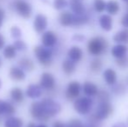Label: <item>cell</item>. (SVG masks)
Instances as JSON below:
<instances>
[{
	"instance_id": "cell-1",
	"label": "cell",
	"mask_w": 128,
	"mask_h": 127,
	"mask_svg": "<svg viewBox=\"0 0 128 127\" xmlns=\"http://www.w3.org/2000/svg\"><path fill=\"white\" fill-rule=\"evenodd\" d=\"M106 48H107V42L106 39L100 37H93L89 41L87 45L88 51L94 56H98L102 54L106 50Z\"/></svg>"
},
{
	"instance_id": "cell-2",
	"label": "cell",
	"mask_w": 128,
	"mask_h": 127,
	"mask_svg": "<svg viewBox=\"0 0 128 127\" xmlns=\"http://www.w3.org/2000/svg\"><path fill=\"white\" fill-rule=\"evenodd\" d=\"M92 105L93 101L89 97H82V98H77L73 104L75 111L81 115H86L89 113L92 109Z\"/></svg>"
},
{
	"instance_id": "cell-3",
	"label": "cell",
	"mask_w": 128,
	"mask_h": 127,
	"mask_svg": "<svg viewBox=\"0 0 128 127\" xmlns=\"http://www.w3.org/2000/svg\"><path fill=\"white\" fill-rule=\"evenodd\" d=\"M113 112V107L109 102H100L93 114V118L96 121L104 120L107 119Z\"/></svg>"
},
{
	"instance_id": "cell-4",
	"label": "cell",
	"mask_w": 128,
	"mask_h": 127,
	"mask_svg": "<svg viewBox=\"0 0 128 127\" xmlns=\"http://www.w3.org/2000/svg\"><path fill=\"white\" fill-rule=\"evenodd\" d=\"M40 104L44 114L47 118L55 116L56 114H58L60 112V105L52 99H44L42 102H40Z\"/></svg>"
},
{
	"instance_id": "cell-5",
	"label": "cell",
	"mask_w": 128,
	"mask_h": 127,
	"mask_svg": "<svg viewBox=\"0 0 128 127\" xmlns=\"http://www.w3.org/2000/svg\"><path fill=\"white\" fill-rule=\"evenodd\" d=\"M34 52L38 59L39 63L44 66H48L52 64V51L43 46H37Z\"/></svg>"
},
{
	"instance_id": "cell-6",
	"label": "cell",
	"mask_w": 128,
	"mask_h": 127,
	"mask_svg": "<svg viewBox=\"0 0 128 127\" xmlns=\"http://www.w3.org/2000/svg\"><path fill=\"white\" fill-rule=\"evenodd\" d=\"M16 9L19 15L24 18H29L32 15V6L24 0H18L16 2Z\"/></svg>"
},
{
	"instance_id": "cell-7",
	"label": "cell",
	"mask_w": 128,
	"mask_h": 127,
	"mask_svg": "<svg viewBox=\"0 0 128 127\" xmlns=\"http://www.w3.org/2000/svg\"><path fill=\"white\" fill-rule=\"evenodd\" d=\"M81 91V85L78 81H72L69 83L66 90V98L70 100L76 98L79 96Z\"/></svg>"
},
{
	"instance_id": "cell-8",
	"label": "cell",
	"mask_w": 128,
	"mask_h": 127,
	"mask_svg": "<svg viewBox=\"0 0 128 127\" xmlns=\"http://www.w3.org/2000/svg\"><path fill=\"white\" fill-rule=\"evenodd\" d=\"M55 86V78L53 75L49 72H44L41 75L40 78V87L41 88L51 90Z\"/></svg>"
},
{
	"instance_id": "cell-9",
	"label": "cell",
	"mask_w": 128,
	"mask_h": 127,
	"mask_svg": "<svg viewBox=\"0 0 128 127\" xmlns=\"http://www.w3.org/2000/svg\"><path fill=\"white\" fill-rule=\"evenodd\" d=\"M30 114H32V116L33 118L39 119V120L46 121L49 119V118H47L44 114L40 102H34V103H32V108H30Z\"/></svg>"
},
{
	"instance_id": "cell-10",
	"label": "cell",
	"mask_w": 128,
	"mask_h": 127,
	"mask_svg": "<svg viewBox=\"0 0 128 127\" xmlns=\"http://www.w3.org/2000/svg\"><path fill=\"white\" fill-rule=\"evenodd\" d=\"M57 36L51 31H46L42 36V44L44 47H52L57 43Z\"/></svg>"
},
{
	"instance_id": "cell-11",
	"label": "cell",
	"mask_w": 128,
	"mask_h": 127,
	"mask_svg": "<svg viewBox=\"0 0 128 127\" xmlns=\"http://www.w3.org/2000/svg\"><path fill=\"white\" fill-rule=\"evenodd\" d=\"M112 55L115 58H120L124 56H126L128 52V47L126 44H118L114 45L112 48Z\"/></svg>"
},
{
	"instance_id": "cell-12",
	"label": "cell",
	"mask_w": 128,
	"mask_h": 127,
	"mask_svg": "<svg viewBox=\"0 0 128 127\" xmlns=\"http://www.w3.org/2000/svg\"><path fill=\"white\" fill-rule=\"evenodd\" d=\"M47 26V18L44 15H38L34 20V29L37 32L40 33L46 30Z\"/></svg>"
},
{
	"instance_id": "cell-13",
	"label": "cell",
	"mask_w": 128,
	"mask_h": 127,
	"mask_svg": "<svg viewBox=\"0 0 128 127\" xmlns=\"http://www.w3.org/2000/svg\"><path fill=\"white\" fill-rule=\"evenodd\" d=\"M103 77L106 83L109 85H113L117 82V73L113 69L108 68L103 73Z\"/></svg>"
},
{
	"instance_id": "cell-14",
	"label": "cell",
	"mask_w": 128,
	"mask_h": 127,
	"mask_svg": "<svg viewBox=\"0 0 128 127\" xmlns=\"http://www.w3.org/2000/svg\"><path fill=\"white\" fill-rule=\"evenodd\" d=\"M98 22H100V25L104 31H109L112 28V18L110 15H102L98 18Z\"/></svg>"
},
{
	"instance_id": "cell-15",
	"label": "cell",
	"mask_w": 128,
	"mask_h": 127,
	"mask_svg": "<svg viewBox=\"0 0 128 127\" xmlns=\"http://www.w3.org/2000/svg\"><path fill=\"white\" fill-rule=\"evenodd\" d=\"M83 91H84V93L87 97L96 96L98 92L97 85L91 81L84 82V84L83 85Z\"/></svg>"
},
{
	"instance_id": "cell-16",
	"label": "cell",
	"mask_w": 128,
	"mask_h": 127,
	"mask_svg": "<svg viewBox=\"0 0 128 127\" xmlns=\"http://www.w3.org/2000/svg\"><path fill=\"white\" fill-rule=\"evenodd\" d=\"M68 57L73 62H78L83 57V51L78 46H72L68 51Z\"/></svg>"
},
{
	"instance_id": "cell-17",
	"label": "cell",
	"mask_w": 128,
	"mask_h": 127,
	"mask_svg": "<svg viewBox=\"0 0 128 127\" xmlns=\"http://www.w3.org/2000/svg\"><path fill=\"white\" fill-rule=\"evenodd\" d=\"M113 41L118 44H128V29L121 30L113 36Z\"/></svg>"
},
{
	"instance_id": "cell-18",
	"label": "cell",
	"mask_w": 128,
	"mask_h": 127,
	"mask_svg": "<svg viewBox=\"0 0 128 127\" xmlns=\"http://www.w3.org/2000/svg\"><path fill=\"white\" fill-rule=\"evenodd\" d=\"M10 77L16 81H21L26 78L24 71L19 67H12L10 70Z\"/></svg>"
},
{
	"instance_id": "cell-19",
	"label": "cell",
	"mask_w": 128,
	"mask_h": 127,
	"mask_svg": "<svg viewBox=\"0 0 128 127\" xmlns=\"http://www.w3.org/2000/svg\"><path fill=\"white\" fill-rule=\"evenodd\" d=\"M59 23L63 26H70L73 23V15L69 11H64L59 16Z\"/></svg>"
},
{
	"instance_id": "cell-20",
	"label": "cell",
	"mask_w": 128,
	"mask_h": 127,
	"mask_svg": "<svg viewBox=\"0 0 128 127\" xmlns=\"http://www.w3.org/2000/svg\"><path fill=\"white\" fill-rule=\"evenodd\" d=\"M15 112H16L15 107L12 104L0 100V115L1 114L12 115Z\"/></svg>"
},
{
	"instance_id": "cell-21",
	"label": "cell",
	"mask_w": 128,
	"mask_h": 127,
	"mask_svg": "<svg viewBox=\"0 0 128 127\" xmlns=\"http://www.w3.org/2000/svg\"><path fill=\"white\" fill-rule=\"evenodd\" d=\"M41 93H42V90L41 87L36 85H30V86L27 88L26 94L29 98H37L40 97Z\"/></svg>"
},
{
	"instance_id": "cell-22",
	"label": "cell",
	"mask_w": 128,
	"mask_h": 127,
	"mask_svg": "<svg viewBox=\"0 0 128 127\" xmlns=\"http://www.w3.org/2000/svg\"><path fill=\"white\" fill-rule=\"evenodd\" d=\"M71 9L76 15L84 13V7L80 0H71Z\"/></svg>"
},
{
	"instance_id": "cell-23",
	"label": "cell",
	"mask_w": 128,
	"mask_h": 127,
	"mask_svg": "<svg viewBox=\"0 0 128 127\" xmlns=\"http://www.w3.org/2000/svg\"><path fill=\"white\" fill-rule=\"evenodd\" d=\"M106 10L109 13V15H115L120 10V4L117 1L114 0H110L109 2L106 3Z\"/></svg>"
},
{
	"instance_id": "cell-24",
	"label": "cell",
	"mask_w": 128,
	"mask_h": 127,
	"mask_svg": "<svg viewBox=\"0 0 128 127\" xmlns=\"http://www.w3.org/2000/svg\"><path fill=\"white\" fill-rule=\"evenodd\" d=\"M62 68L63 71H64V73L67 75H70L72 73L74 72L76 66H75V62H73L71 59H66L63 62L62 64Z\"/></svg>"
},
{
	"instance_id": "cell-25",
	"label": "cell",
	"mask_w": 128,
	"mask_h": 127,
	"mask_svg": "<svg viewBox=\"0 0 128 127\" xmlns=\"http://www.w3.org/2000/svg\"><path fill=\"white\" fill-rule=\"evenodd\" d=\"M10 97L13 101L17 103H21L24 100V92L20 88L15 87L10 91Z\"/></svg>"
},
{
	"instance_id": "cell-26",
	"label": "cell",
	"mask_w": 128,
	"mask_h": 127,
	"mask_svg": "<svg viewBox=\"0 0 128 127\" xmlns=\"http://www.w3.org/2000/svg\"><path fill=\"white\" fill-rule=\"evenodd\" d=\"M4 127H23V121L18 118H9L5 121Z\"/></svg>"
},
{
	"instance_id": "cell-27",
	"label": "cell",
	"mask_w": 128,
	"mask_h": 127,
	"mask_svg": "<svg viewBox=\"0 0 128 127\" xmlns=\"http://www.w3.org/2000/svg\"><path fill=\"white\" fill-rule=\"evenodd\" d=\"M18 64L23 68V69L26 70V71H32L34 68V64L33 62L29 58H23V59L19 60Z\"/></svg>"
},
{
	"instance_id": "cell-28",
	"label": "cell",
	"mask_w": 128,
	"mask_h": 127,
	"mask_svg": "<svg viewBox=\"0 0 128 127\" xmlns=\"http://www.w3.org/2000/svg\"><path fill=\"white\" fill-rule=\"evenodd\" d=\"M102 61L100 58H94L90 64V68L93 72H100L102 69Z\"/></svg>"
},
{
	"instance_id": "cell-29",
	"label": "cell",
	"mask_w": 128,
	"mask_h": 127,
	"mask_svg": "<svg viewBox=\"0 0 128 127\" xmlns=\"http://www.w3.org/2000/svg\"><path fill=\"white\" fill-rule=\"evenodd\" d=\"M4 56L7 59H12L16 56V49L13 45H8L4 51Z\"/></svg>"
},
{
	"instance_id": "cell-30",
	"label": "cell",
	"mask_w": 128,
	"mask_h": 127,
	"mask_svg": "<svg viewBox=\"0 0 128 127\" xmlns=\"http://www.w3.org/2000/svg\"><path fill=\"white\" fill-rule=\"evenodd\" d=\"M106 3L104 0H94L93 1V6L97 12H102L106 10Z\"/></svg>"
},
{
	"instance_id": "cell-31",
	"label": "cell",
	"mask_w": 128,
	"mask_h": 127,
	"mask_svg": "<svg viewBox=\"0 0 128 127\" xmlns=\"http://www.w3.org/2000/svg\"><path fill=\"white\" fill-rule=\"evenodd\" d=\"M87 17L84 15V14H81V15H77V16H73V23L72 24L75 25H80L83 24L84 23L87 22Z\"/></svg>"
},
{
	"instance_id": "cell-32",
	"label": "cell",
	"mask_w": 128,
	"mask_h": 127,
	"mask_svg": "<svg viewBox=\"0 0 128 127\" xmlns=\"http://www.w3.org/2000/svg\"><path fill=\"white\" fill-rule=\"evenodd\" d=\"M117 64H118V67L120 68H128V57L126 56H124L122 58H117L116 60Z\"/></svg>"
},
{
	"instance_id": "cell-33",
	"label": "cell",
	"mask_w": 128,
	"mask_h": 127,
	"mask_svg": "<svg viewBox=\"0 0 128 127\" xmlns=\"http://www.w3.org/2000/svg\"><path fill=\"white\" fill-rule=\"evenodd\" d=\"M97 96H98V99L100 100V102H109L108 100L110 99V96L109 93L106 92V91H102V92L97 93Z\"/></svg>"
},
{
	"instance_id": "cell-34",
	"label": "cell",
	"mask_w": 128,
	"mask_h": 127,
	"mask_svg": "<svg viewBox=\"0 0 128 127\" xmlns=\"http://www.w3.org/2000/svg\"><path fill=\"white\" fill-rule=\"evenodd\" d=\"M67 6L66 0H54V7L57 10H62Z\"/></svg>"
},
{
	"instance_id": "cell-35",
	"label": "cell",
	"mask_w": 128,
	"mask_h": 127,
	"mask_svg": "<svg viewBox=\"0 0 128 127\" xmlns=\"http://www.w3.org/2000/svg\"><path fill=\"white\" fill-rule=\"evenodd\" d=\"M67 127H84V125L78 119H72L68 123Z\"/></svg>"
},
{
	"instance_id": "cell-36",
	"label": "cell",
	"mask_w": 128,
	"mask_h": 127,
	"mask_svg": "<svg viewBox=\"0 0 128 127\" xmlns=\"http://www.w3.org/2000/svg\"><path fill=\"white\" fill-rule=\"evenodd\" d=\"M14 47L16 50H18V51H24L26 49V44L23 41H16L14 44Z\"/></svg>"
},
{
	"instance_id": "cell-37",
	"label": "cell",
	"mask_w": 128,
	"mask_h": 127,
	"mask_svg": "<svg viewBox=\"0 0 128 127\" xmlns=\"http://www.w3.org/2000/svg\"><path fill=\"white\" fill-rule=\"evenodd\" d=\"M12 35L14 37H19L21 36V31L18 27H12Z\"/></svg>"
},
{
	"instance_id": "cell-38",
	"label": "cell",
	"mask_w": 128,
	"mask_h": 127,
	"mask_svg": "<svg viewBox=\"0 0 128 127\" xmlns=\"http://www.w3.org/2000/svg\"><path fill=\"white\" fill-rule=\"evenodd\" d=\"M121 24L123 26H125L126 28H128V13L126 14L121 19Z\"/></svg>"
},
{
	"instance_id": "cell-39",
	"label": "cell",
	"mask_w": 128,
	"mask_h": 127,
	"mask_svg": "<svg viewBox=\"0 0 128 127\" xmlns=\"http://www.w3.org/2000/svg\"><path fill=\"white\" fill-rule=\"evenodd\" d=\"M4 18V11L2 9H0V26L2 25Z\"/></svg>"
},
{
	"instance_id": "cell-40",
	"label": "cell",
	"mask_w": 128,
	"mask_h": 127,
	"mask_svg": "<svg viewBox=\"0 0 128 127\" xmlns=\"http://www.w3.org/2000/svg\"><path fill=\"white\" fill-rule=\"evenodd\" d=\"M4 38L3 35L0 34V50L4 47Z\"/></svg>"
},
{
	"instance_id": "cell-41",
	"label": "cell",
	"mask_w": 128,
	"mask_h": 127,
	"mask_svg": "<svg viewBox=\"0 0 128 127\" xmlns=\"http://www.w3.org/2000/svg\"><path fill=\"white\" fill-rule=\"evenodd\" d=\"M53 127H66V126H64L63 123L59 122V121H57V122H55L53 124Z\"/></svg>"
},
{
	"instance_id": "cell-42",
	"label": "cell",
	"mask_w": 128,
	"mask_h": 127,
	"mask_svg": "<svg viewBox=\"0 0 128 127\" xmlns=\"http://www.w3.org/2000/svg\"><path fill=\"white\" fill-rule=\"evenodd\" d=\"M112 127H127V126L125 124H123V123H117V124L113 125Z\"/></svg>"
},
{
	"instance_id": "cell-43",
	"label": "cell",
	"mask_w": 128,
	"mask_h": 127,
	"mask_svg": "<svg viewBox=\"0 0 128 127\" xmlns=\"http://www.w3.org/2000/svg\"><path fill=\"white\" fill-rule=\"evenodd\" d=\"M27 127H36V126L33 124V123H30V124H29V126Z\"/></svg>"
},
{
	"instance_id": "cell-44",
	"label": "cell",
	"mask_w": 128,
	"mask_h": 127,
	"mask_svg": "<svg viewBox=\"0 0 128 127\" xmlns=\"http://www.w3.org/2000/svg\"><path fill=\"white\" fill-rule=\"evenodd\" d=\"M38 127H47V126H44V125H40V126H38Z\"/></svg>"
},
{
	"instance_id": "cell-45",
	"label": "cell",
	"mask_w": 128,
	"mask_h": 127,
	"mask_svg": "<svg viewBox=\"0 0 128 127\" xmlns=\"http://www.w3.org/2000/svg\"><path fill=\"white\" fill-rule=\"evenodd\" d=\"M122 1H124V2H126V3H128V0H122Z\"/></svg>"
},
{
	"instance_id": "cell-46",
	"label": "cell",
	"mask_w": 128,
	"mask_h": 127,
	"mask_svg": "<svg viewBox=\"0 0 128 127\" xmlns=\"http://www.w3.org/2000/svg\"><path fill=\"white\" fill-rule=\"evenodd\" d=\"M1 65H2V61H1V59H0V67H1Z\"/></svg>"
},
{
	"instance_id": "cell-47",
	"label": "cell",
	"mask_w": 128,
	"mask_h": 127,
	"mask_svg": "<svg viewBox=\"0 0 128 127\" xmlns=\"http://www.w3.org/2000/svg\"><path fill=\"white\" fill-rule=\"evenodd\" d=\"M1 85H2V83H1V81H0V88H1Z\"/></svg>"
},
{
	"instance_id": "cell-48",
	"label": "cell",
	"mask_w": 128,
	"mask_h": 127,
	"mask_svg": "<svg viewBox=\"0 0 128 127\" xmlns=\"http://www.w3.org/2000/svg\"><path fill=\"white\" fill-rule=\"evenodd\" d=\"M80 1H81V0H80Z\"/></svg>"
}]
</instances>
